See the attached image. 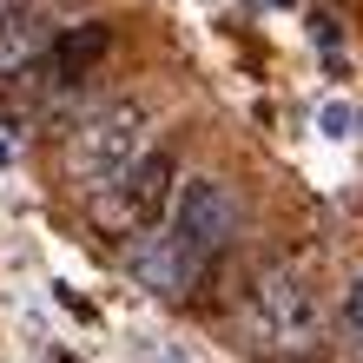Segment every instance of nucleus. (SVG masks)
<instances>
[{"instance_id":"5","label":"nucleus","mask_w":363,"mask_h":363,"mask_svg":"<svg viewBox=\"0 0 363 363\" xmlns=\"http://www.w3.org/2000/svg\"><path fill=\"white\" fill-rule=\"evenodd\" d=\"M106 53H113V27H106V20H79V27H67V33H60V47L27 73V93H33L40 106L67 99V93L99 67Z\"/></svg>"},{"instance_id":"1","label":"nucleus","mask_w":363,"mask_h":363,"mask_svg":"<svg viewBox=\"0 0 363 363\" xmlns=\"http://www.w3.org/2000/svg\"><path fill=\"white\" fill-rule=\"evenodd\" d=\"M238 238V199L225 191V179H185L179 205H172V225L133 238V271L145 277L152 291H185L225 258V245Z\"/></svg>"},{"instance_id":"7","label":"nucleus","mask_w":363,"mask_h":363,"mask_svg":"<svg viewBox=\"0 0 363 363\" xmlns=\"http://www.w3.org/2000/svg\"><path fill=\"white\" fill-rule=\"evenodd\" d=\"M344 363H363V277L344 291Z\"/></svg>"},{"instance_id":"9","label":"nucleus","mask_w":363,"mask_h":363,"mask_svg":"<svg viewBox=\"0 0 363 363\" xmlns=\"http://www.w3.org/2000/svg\"><path fill=\"white\" fill-rule=\"evenodd\" d=\"M20 7H33V0H0V20H7V13H20Z\"/></svg>"},{"instance_id":"3","label":"nucleus","mask_w":363,"mask_h":363,"mask_svg":"<svg viewBox=\"0 0 363 363\" xmlns=\"http://www.w3.org/2000/svg\"><path fill=\"white\" fill-rule=\"evenodd\" d=\"M172 205H179V159L165 152V145H152V152H145L119 185L93 191V199H86V218L106 231V238H145Z\"/></svg>"},{"instance_id":"8","label":"nucleus","mask_w":363,"mask_h":363,"mask_svg":"<svg viewBox=\"0 0 363 363\" xmlns=\"http://www.w3.org/2000/svg\"><path fill=\"white\" fill-rule=\"evenodd\" d=\"M357 125H363V119H357V106H324V133H330V139H350Z\"/></svg>"},{"instance_id":"4","label":"nucleus","mask_w":363,"mask_h":363,"mask_svg":"<svg viewBox=\"0 0 363 363\" xmlns=\"http://www.w3.org/2000/svg\"><path fill=\"white\" fill-rule=\"evenodd\" d=\"M245 317H251V337H258L264 350H277V357H304V350H317V337H324V304H317L311 277L297 264L264 271Z\"/></svg>"},{"instance_id":"6","label":"nucleus","mask_w":363,"mask_h":363,"mask_svg":"<svg viewBox=\"0 0 363 363\" xmlns=\"http://www.w3.org/2000/svg\"><path fill=\"white\" fill-rule=\"evenodd\" d=\"M60 33H67V27H60L40 0L20 7V13H7V20H0V86H20V79L60 47Z\"/></svg>"},{"instance_id":"2","label":"nucleus","mask_w":363,"mask_h":363,"mask_svg":"<svg viewBox=\"0 0 363 363\" xmlns=\"http://www.w3.org/2000/svg\"><path fill=\"white\" fill-rule=\"evenodd\" d=\"M145 152H152V106L113 99V106H99V113L67 125V139H60V179L93 199V191L119 185Z\"/></svg>"}]
</instances>
